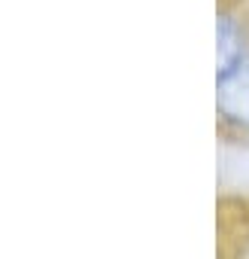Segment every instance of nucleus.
Wrapping results in <instances>:
<instances>
[{
  "label": "nucleus",
  "instance_id": "f257e3e1",
  "mask_svg": "<svg viewBox=\"0 0 249 259\" xmlns=\"http://www.w3.org/2000/svg\"><path fill=\"white\" fill-rule=\"evenodd\" d=\"M216 135L228 147H249V49L216 67Z\"/></svg>",
  "mask_w": 249,
  "mask_h": 259
},
{
  "label": "nucleus",
  "instance_id": "f03ea898",
  "mask_svg": "<svg viewBox=\"0 0 249 259\" xmlns=\"http://www.w3.org/2000/svg\"><path fill=\"white\" fill-rule=\"evenodd\" d=\"M216 259H249V198L225 195L216 207Z\"/></svg>",
  "mask_w": 249,
  "mask_h": 259
},
{
  "label": "nucleus",
  "instance_id": "7ed1b4c3",
  "mask_svg": "<svg viewBox=\"0 0 249 259\" xmlns=\"http://www.w3.org/2000/svg\"><path fill=\"white\" fill-rule=\"evenodd\" d=\"M249 49V7L243 0H219L216 13V67Z\"/></svg>",
  "mask_w": 249,
  "mask_h": 259
}]
</instances>
